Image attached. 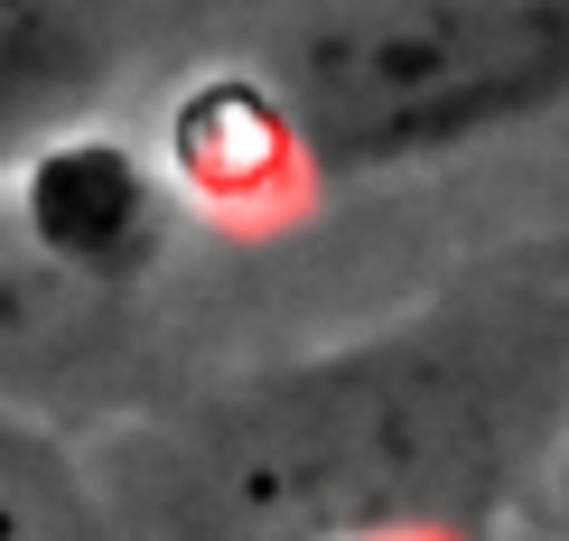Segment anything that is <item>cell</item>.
<instances>
[{
    "mask_svg": "<svg viewBox=\"0 0 569 541\" xmlns=\"http://www.w3.org/2000/svg\"><path fill=\"white\" fill-rule=\"evenodd\" d=\"M569 420V252H505L420 309L187 402L169 541H467Z\"/></svg>",
    "mask_w": 569,
    "mask_h": 541,
    "instance_id": "1",
    "label": "cell"
},
{
    "mask_svg": "<svg viewBox=\"0 0 569 541\" xmlns=\"http://www.w3.org/2000/svg\"><path fill=\"white\" fill-rule=\"evenodd\" d=\"M569 112V0H318L252 84L271 159L401 178Z\"/></svg>",
    "mask_w": 569,
    "mask_h": 541,
    "instance_id": "2",
    "label": "cell"
},
{
    "mask_svg": "<svg viewBox=\"0 0 569 541\" xmlns=\"http://www.w3.org/2000/svg\"><path fill=\"white\" fill-rule=\"evenodd\" d=\"M19 233H29L38 252H57L66 271H84L93 290L122 299L140 271H150L159 252V187L150 169L122 150L112 131H66L47 140L38 159H19Z\"/></svg>",
    "mask_w": 569,
    "mask_h": 541,
    "instance_id": "3",
    "label": "cell"
},
{
    "mask_svg": "<svg viewBox=\"0 0 569 541\" xmlns=\"http://www.w3.org/2000/svg\"><path fill=\"white\" fill-rule=\"evenodd\" d=\"M112 84L103 0H0V169L84 131Z\"/></svg>",
    "mask_w": 569,
    "mask_h": 541,
    "instance_id": "4",
    "label": "cell"
},
{
    "mask_svg": "<svg viewBox=\"0 0 569 541\" xmlns=\"http://www.w3.org/2000/svg\"><path fill=\"white\" fill-rule=\"evenodd\" d=\"M0 541H122L84 467L29 411H0Z\"/></svg>",
    "mask_w": 569,
    "mask_h": 541,
    "instance_id": "5",
    "label": "cell"
},
{
    "mask_svg": "<svg viewBox=\"0 0 569 541\" xmlns=\"http://www.w3.org/2000/svg\"><path fill=\"white\" fill-rule=\"evenodd\" d=\"M551 541H569V467L551 477Z\"/></svg>",
    "mask_w": 569,
    "mask_h": 541,
    "instance_id": "6",
    "label": "cell"
}]
</instances>
